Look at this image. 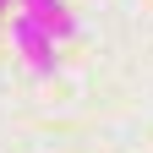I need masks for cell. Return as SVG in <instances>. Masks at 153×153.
I'll return each instance as SVG.
<instances>
[{
	"mask_svg": "<svg viewBox=\"0 0 153 153\" xmlns=\"http://www.w3.org/2000/svg\"><path fill=\"white\" fill-rule=\"evenodd\" d=\"M11 44L22 49V60L33 66V76H55V38L33 22V16H11Z\"/></svg>",
	"mask_w": 153,
	"mask_h": 153,
	"instance_id": "cell-1",
	"label": "cell"
},
{
	"mask_svg": "<svg viewBox=\"0 0 153 153\" xmlns=\"http://www.w3.org/2000/svg\"><path fill=\"white\" fill-rule=\"evenodd\" d=\"M22 11H27L49 38H71V27H76V22H71V11L60 6V0H22Z\"/></svg>",
	"mask_w": 153,
	"mask_h": 153,
	"instance_id": "cell-2",
	"label": "cell"
},
{
	"mask_svg": "<svg viewBox=\"0 0 153 153\" xmlns=\"http://www.w3.org/2000/svg\"><path fill=\"white\" fill-rule=\"evenodd\" d=\"M6 11H11V0H0V22H6Z\"/></svg>",
	"mask_w": 153,
	"mask_h": 153,
	"instance_id": "cell-3",
	"label": "cell"
}]
</instances>
